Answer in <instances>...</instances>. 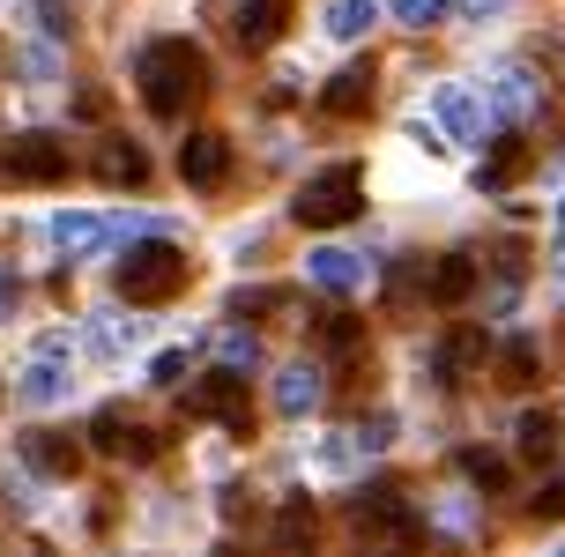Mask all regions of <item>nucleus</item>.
<instances>
[{
    "label": "nucleus",
    "instance_id": "a878e982",
    "mask_svg": "<svg viewBox=\"0 0 565 557\" xmlns=\"http://www.w3.org/2000/svg\"><path fill=\"white\" fill-rule=\"evenodd\" d=\"M499 372H507V387H536V342L513 334L507 350H499Z\"/></svg>",
    "mask_w": 565,
    "mask_h": 557
},
{
    "label": "nucleus",
    "instance_id": "a211bd4d",
    "mask_svg": "<svg viewBox=\"0 0 565 557\" xmlns=\"http://www.w3.org/2000/svg\"><path fill=\"white\" fill-rule=\"evenodd\" d=\"M477 290V268H469V253H447V260H431V306H461Z\"/></svg>",
    "mask_w": 565,
    "mask_h": 557
},
{
    "label": "nucleus",
    "instance_id": "39448f33",
    "mask_svg": "<svg viewBox=\"0 0 565 557\" xmlns=\"http://www.w3.org/2000/svg\"><path fill=\"white\" fill-rule=\"evenodd\" d=\"M186 409H194V417H216L231 439H246V431H254V401H246V372H238V364L209 372V379L186 394Z\"/></svg>",
    "mask_w": 565,
    "mask_h": 557
},
{
    "label": "nucleus",
    "instance_id": "1a4fd4ad",
    "mask_svg": "<svg viewBox=\"0 0 565 557\" xmlns=\"http://www.w3.org/2000/svg\"><path fill=\"white\" fill-rule=\"evenodd\" d=\"M536 105H543V75H536V67H521V60L499 67V83H491V119L513 127V119H529Z\"/></svg>",
    "mask_w": 565,
    "mask_h": 557
},
{
    "label": "nucleus",
    "instance_id": "f03ea898",
    "mask_svg": "<svg viewBox=\"0 0 565 557\" xmlns=\"http://www.w3.org/2000/svg\"><path fill=\"white\" fill-rule=\"evenodd\" d=\"M186 276H194V260L171 246V238H141V246L119 253V268H113V282H119L127 306H164V298L186 290Z\"/></svg>",
    "mask_w": 565,
    "mask_h": 557
},
{
    "label": "nucleus",
    "instance_id": "7ed1b4c3",
    "mask_svg": "<svg viewBox=\"0 0 565 557\" xmlns=\"http://www.w3.org/2000/svg\"><path fill=\"white\" fill-rule=\"evenodd\" d=\"M358 208H365V171L358 164L312 171L306 186H298V201H290V216L306 223V231H335V223H350Z\"/></svg>",
    "mask_w": 565,
    "mask_h": 557
},
{
    "label": "nucleus",
    "instance_id": "dca6fc26",
    "mask_svg": "<svg viewBox=\"0 0 565 557\" xmlns=\"http://www.w3.org/2000/svg\"><path fill=\"white\" fill-rule=\"evenodd\" d=\"M23 453H30V469H38V475H75V469H83V446L60 439V431H30Z\"/></svg>",
    "mask_w": 565,
    "mask_h": 557
},
{
    "label": "nucleus",
    "instance_id": "b1692460",
    "mask_svg": "<svg viewBox=\"0 0 565 557\" xmlns=\"http://www.w3.org/2000/svg\"><path fill=\"white\" fill-rule=\"evenodd\" d=\"M454 469L469 475L477 491H507V461H499V453H483V446H461V453H454Z\"/></svg>",
    "mask_w": 565,
    "mask_h": 557
},
{
    "label": "nucleus",
    "instance_id": "20e7f679",
    "mask_svg": "<svg viewBox=\"0 0 565 557\" xmlns=\"http://www.w3.org/2000/svg\"><path fill=\"white\" fill-rule=\"evenodd\" d=\"M0 179L8 186H60L67 179V141L30 127V135H8L0 141Z\"/></svg>",
    "mask_w": 565,
    "mask_h": 557
},
{
    "label": "nucleus",
    "instance_id": "bb28decb",
    "mask_svg": "<svg viewBox=\"0 0 565 557\" xmlns=\"http://www.w3.org/2000/svg\"><path fill=\"white\" fill-rule=\"evenodd\" d=\"M276 543H282V550H298V543H312V505H306V499H290V505L276 513Z\"/></svg>",
    "mask_w": 565,
    "mask_h": 557
},
{
    "label": "nucleus",
    "instance_id": "f3484780",
    "mask_svg": "<svg viewBox=\"0 0 565 557\" xmlns=\"http://www.w3.org/2000/svg\"><path fill=\"white\" fill-rule=\"evenodd\" d=\"M67 387H75V379H67V372H60V350H45V357L30 364L23 372V401H38V409H53V401H67Z\"/></svg>",
    "mask_w": 565,
    "mask_h": 557
},
{
    "label": "nucleus",
    "instance_id": "c756f323",
    "mask_svg": "<svg viewBox=\"0 0 565 557\" xmlns=\"http://www.w3.org/2000/svg\"><path fill=\"white\" fill-rule=\"evenodd\" d=\"M38 30L45 38H75V8L67 0H38Z\"/></svg>",
    "mask_w": 565,
    "mask_h": 557
},
{
    "label": "nucleus",
    "instance_id": "7c9ffc66",
    "mask_svg": "<svg viewBox=\"0 0 565 557\" xmlns=\"http://www.w3.org/2000/svg\"><path fill=\"white\" fill-rule=\"evenodd\" d=\"M224 364L254 372V364H260V342H254V334H224Z\"/></svg>",
    "mask_w": 565,
    "mask_h": 557
},
{
    "label": "nucleus",
    "instance_id": "412c9836",
    "mask_svg": "<svg viewBox=\"0 0 565 557\" xmlns=\"http://www.w3.org/2000/svg\"><path fill=\"white\" fill-rule=\"evenodd\" d=\"M105 238H113V223H105V216H53V246L60 253H97Z\"/></svg>",
    "mask_w": 565,
    "mask_h": 557
},
{
    "label": "nucleus",
    "instance_id": "4be33fe9",
    "mask_svg": "<svg viewBox=\"0 0 565 557\" xmlns=\"http://www.w3.org/2000/svg\"><path fill=\"white\" fill-rule=\"evenodd\" d=\"M312 334H320V342H328L335 357H358V350H365V328H358L350 312H335V306H320V312H312Z\"/></svg>",
    "mask_w": 565,
    "mask_h": 557
},
{
    "label": "nucleus",
    "instance_id": "6e6552de",
    "mask_svg": "<svg viewBox=\"0 0 565 557\" xmlns=\"http://www.w3.org/2000/svg\"><path fill=\"white\" fill-rule=\"evenodd\" d=\"M179 179H186V186H224V179H231V141L209 135V127L186 135V141H179Z\"/></svg>",
    "mask_w": 565,
    "mask_h": 557
},
{
    "label": "nucleus",
    "instance_id": "c9c22d12",
    "mask_svg": "<svg viewBox=\"0 0 565 557\" xmlns=\"http://www.w3.org/2000/svg\"><path fill=\"white\" fill-rule=\"evenodd\" d=\"M469 8H477V15H491V8H507V0H469Z\"/></svg>",
    "mask_w": 565,
    "mask_h": 557
},
{
    "label": "nucleus",
    "instance_id": "aec40b11",
    "mask_svg": "<svg viewBox=\"0 0 565 557\" xmlns=\"http://www.w3.org/2000/svg\"><path fill=\"white\" fill-rule=\"evenodd\" d=\"M513 446H521L529 461H551V453H558V417H551V409H521V424H513Z\"/></svg>",
    "mask_w": 565,
    "mask_h": 557
},
{
    "label": "nucleus",
    "instance_id": "e433bc0d",
    "mask_svg": "<svg viewBox=\"0 0 565 557\" xmlns=\"http://www.w3.org/2000/svg\"><path fill=\"white\" fill-rule=\"evenodd\" d=\"M558 231H565V208H558Z\"/></svg>",
    "mask_w": 565,
    "mask_h": 557
},
{
    "label": "nucleus",
    "instance_id": "473e14b6",
    "mask_svg": "<svg viewBox=\"0 0 565 557\" xmlns=\"http://www.w3.org/2000/svg\"><path fill=\"white\" fill-rule=\"evenodd\" d=\"M387 439H395V417H365L358 424V446H365V453H380Z\"/></svg>",
    "mask_w": 565,
    "mask_h": 557
},
{
    "label": "nucleus",
    "instance_id": "423d86ee",
    "mask_svg": "<svg viewBox=\"0 0 565 557\" xmlns=\"http://www.w3.org/2000/svg\"><path fill=\"white\" fill-rule=\"evenodd\" d=\"M89 446H97V453H113V461H157V431H149V424H135L119 401H113V409H97Z\"/></svg>",
    "mask_w": 565,
    "mask_h": 557
},
{
    "label": "nucleus",
    "instance_id": "ddd939ff",
    "mask_svg": "<svg viewBox=\"0 0 565 557\" xmlns=\"http://www.w3.org/2000/svg\"><path fill=\"white\" fill-rule=\"evenodd\" d=\"M320 401H328V372H320V364H290V372L276 379V409L282 417H312Z\"/></svg>",
    "mask_w": 565,
    "mask_h": 557
},
{
    "label": "nucleus",
    "instance_id": "cd10ccee",
    "mask_svg": "<svg viewBox=\"0 0 565 557\" xmlns=\"http://www.w3.org/2000/svg\"><path fill=\"white\" fill-rule=\"evenodd\" d=\"M395 8V23H409V30H439L447 23V0H387Z\"/></svg>",
    "mask_w": 565,
    "mask_h": 557
},
{
    "label": "nucleus",
    "instance_id": "4468645a",
    "mask_svg": "<svg viewBox=\"0 0 565 557\" xmlns=\"http://www.w3.org/2000/svg\"><path fill=\"white\" fill-rule=\"evenodd\" d=\"M97 179H105V186H141V179H149V157H141L127 135H105L97 141Z\"/></svg>",
    "mask_w": 565,
    "mask_h": 557
},
{
    "label": "nucleus",
    "instance_id": "72a5a7b5",
    "mask_svg": "<svg viewBox=\"0 0 565 557\" xmlns=\"http://www.w3.org/2000/svg\"><path fill=\"white\" fill-rule=\"evenodd\" d=\"M224 521H231V528H238V521H254V491H238V483H231V491H224Z\"/></svg>",
    "mask_w": 565,
    "mask_h": 557
},
{
    "label": "nucleus",
    "instance_id": "f257e3e1",
    "mask_svg": "<svg viewBox=\"0 0 565 557\" xmlns=\"http://www.w3.org/2000/svg\"><path fill=\"white\" fill-rule=\"evenodd\" d=\"M135 83L157 119H186V105H201V89H209V53L186 38H157V45H141Z\"/></svg>",
    "mask_w": 565,
    "mask_h": 557
},
{
    "label": "nucleus",
    "instance_id": "f704fd0d",
    "mask_svg": "<svg viewBox=\"0 0 565 557\" xmlns=\"http://www.w3.org/2000/svg\"><path fill=\"white\" fill-rule=\"evenodd\" d=\"M15 306V276H8V268H0V312Z\"/></svg>",
    "mask_w": 565,
    "mask_h": 557
},
{
    "label": "nucleus",
    "instance_id": "393cba45",
    "mask_svg": "<svg viewBox=\"0 0 565 557\" xmlns=\"http://www.w3.org/2000/svg\"><path fill=\"white\" fill-rule=\"evenodd\" d=\"M439 119H447L461 141H477V135H483V105L469 97V89H447V97H439Z\"/></svg>",
    "mask_w": 565,
    "mask_h": 557
},
{
    "label": "nucleus",
    "instance_id": "9d476101",
    "mask_svg": "<svg viewBox=\"0 0 565 557\" xmlns=\"http://www.w3.org/2000/svg\"><path fill=\"white\" fill-rule=\"evenodd\" d=\"M529 164H536V157H529V141L513 135V127H499L491 157L477 164V186H483V194H507V186H521V179H529Z\"/></svg>",
    "mask_w": 565,
    "mask_h": 557
},
{
    "label": "nucleus",
    "instance_id": "9b49d317",
    "mask_svg": "<svg viewBox=\"0 0 565 557\" xmlns=\"http://www.w3.org/2000/svg\"><path fill=\"white\" fill-rule=\"evenodd\" d=\"M477 364H483V328H454L447 342L431 350V379H439V387H461Z\"/></svg>",
    "mask_w": 565,
    "mask_h": 557
},
{
    "label": "nucleus",
    "instance_id": "5701e85b",
    "mask_svg": "<svg viewBox=\"0 0 565 557\" xmlns=\"http://www.w3.org/2000/svg\"><path fill=\"white\" fill-rule=\"evenodd\" d=\"M372 23H380V0H335L328 8V38H342V45H358Z\"/></svg>",
    "mask_w": 565,
    "mask_h": 557
},
{
    "label": "nucleus",
    "instance_id": "2f4dec72",
    "mask_svg": "<svg viewBox=\"0 0 565 557\" xmlns=\"http://www.w3.org/2000/svg\"><path fill=\"white\" fill-rule=\"evenodd\" d=\"M149 379H157V387H179V379H186V350H164V357L149 364Z\"/></svg>",
    "mask_w": 565,
    "mask_h": 557
},
{
    "label": "nucleus",
    "instance_id": "f8f14e48",
    "mask_svg": "<svg viewBox=\"0 0 565 557\" xmlns=\"http://www.w3.org/2000/svg\"><path fill=\"white\" fill-rule=\"evenodd\" d=\"M417 306H431V260L402 253V260H387V312H417Z\"/></svg>",
    "mask_w": 565,
    "mask_h": 557
},
{
    "label": "nucleus",
    "instance_id": "2eb2a0df",
    "mask_svg": "<svg viewBox=\"0 0 565 557\" xmlns=\"http://www.w3.org/2000/svg\"><path fill=\"white\" fill-rule=\"evenodd\" d=\"M320 105L335 111V119H358V111L372 105V60H358V67H342V75H328V89H320Z\"/></svg>",
    "mask_w": 565,
    "mask_h": 557
},
{
    "label": "nucleus",
    "instance_id": "0eeeda50",
    "mask_svg": "<svg viewBox=\"0 0 565 557\" xmlns=\"http://www.w3.org/2000/svg\"><path fill=\"white\" fill-rule=\"evenodd\" d=\"M231 30H238L246 53H268L290 30V0H231Z\"/></svg>",
    "mask_w": 565,
    "mask_h": 557
},
{
    "label": "nucleus",
    "instance_id": "6ab92c4d",
    "mask_svg": "<svg viewBox=\"0 0 565 557\" xmlns=\"http://www.w3.org/2000/svg\"><path fill=\"white\" fill-rule=\"evenodd\" d=\"M312 282H320V290H358V282H365V260H358V253H342V246H328V253H312Z\"/></svg>",
    "mask_w": 565,
    "mask_h": 557
},
{
    "label": "nucleus",
    "instance_id": "c85d7f7f",
    "mask_svg": "<svg viewBox=\"0 0 565 557\" xmlns=\"http://www.w3.org/2000/svg\"><path fill=\"white\" fill-rule=\"evenodd\" d=\"M529 521H565V475L536 483V499H529Z\"/></svg>",
    "mask_w": 565,
    "mask_h": 557
}]
</instances>
